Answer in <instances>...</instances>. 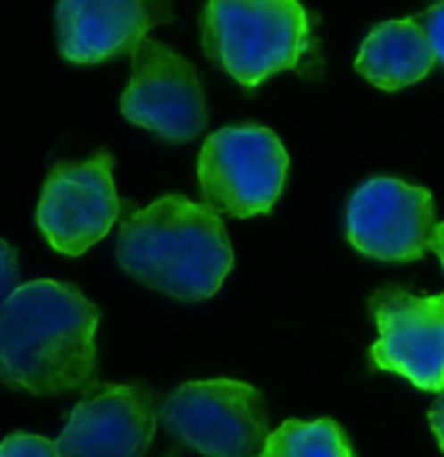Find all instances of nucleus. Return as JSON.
Here are the masks:
<instances>
[{"instance_id":"f257e3e1","label":"nucleus","mask_w":444,"mask_h":457,"mask_svg":"<svg viewBox=\"0 0 444 457\" xmlns=\"http://www.w3.org/2000/svg\"><path fill=\"white\" fill-rule=\"evenodd\" d=\"M99 307L63 281H29L0 307V382L29 395L96 385Z\"/></svg>"},{"instance_id":"0eeeda50","label":"nucleus","mask_w":444,"mask_h":457,"mask_svg":"<svg viewBox=\"0 0 444 457\" xmlns=\"http://www.w3.org/2000/svg\"><path fill=\"white\" fill-rule=\"evenodd\" d=\"M130 57V84L120 96L122 117L169 143L200 136L208 102L193 62L156 39H143Z\"/></svg>"},{"instance_id":"423d86ee","label":"nucleus","mask_w":444,"mask_h":457,"mask_svg":"<svg viewBox=\"0 0 444 457\" xmlns=\"http://www.w3.org/2000/svg\"><path fill=\"white\" fill-rule=\"evenodd\" d=\"M120 211L112 154L96 151L84 162H60L50 170L37 203V227L55 253L79 257L110 234Z\"/></svg>"},{"instance_id":"f03ea898","label":"nucleus","mask_w":444,"mask_h":457,"mask_svg":"<svg viewBox=\"0 0 444 457\" xmlns=\"http://www.w3.org/2000/svg\"><path fill=\"white\" fill-rule=\"evenodd\" d=\"M117 262L154 291L180 302H203L222 288L234 253L222 216L185 195H164L125 216Z\"/></svg>"},{"instance_id":"20e7f679","label":"nucleus","mask_w":444,"mask_h":457,"mask_svg":"<svg viewBox=\"0 0 444 457\" xmlns=\"http://www.w3.org/2000/svg\"><path fill=\"white\" fill-rule=\"evenodd\" d=\"M289 154L263 125H229L211 133L197 156L203 205L216 216L250 219L271 213L283 193Z\"/></svg>"},{"instance_id":"7ed1b4c3","label":"nucleus","mask_w":444,"mask_h":457,"mask_svg":"<svg viewBox=\"0 0 444 457\" xmlns=\"http://www.w3.org/2000/svg\"><path fill=\"white\" fill-rule=\"evenodd\" d=\"M200 39L205 55L247 88L302 68L314 45L312 16L291 0H214L200 13Z\"/></svg>"},{"instance_id":"1a4fd4ad","label":"nucleus","mask_w":444,"mask_h":457,"mask_svg":"<svg viewBox=\"0 0 444 457\" xmlns=\"http://www.w3.org/2000/svg\"><path fill=\"white\" fill-rule=\"evenodd\" d=\"M437 208L426 187L392 177L364 182L346 208V237L361 255L414 262L431 250Z\"/></svg>"},{"instance_id":"4468645a","label":"nucleus","mask_w":444,"mask_h":457,"mask_svg":"<svg viewBox=\"0 0 444 457\" xmlns=\"http://www.w3.org/2000/svg\"><path fill=\"white\" fill-rule=\"evenodd\" d=\"M0 457H60V450L47 436L16 431L0 442Z\"/></svg>"},{"instance_id":"f3484780","label":"nucleus","mask_w":444,"mask_h":457,"mask_svg":"<svg viewBox=\"0 0 444 457\" xmlns=\"http://www.w3.org/2000/svg\"><path fill=\"white\" fill-rule=\"evenodd\" d=\"M429 427H431L434 436H437L440 450L444 453V393L434 400V405L429 408Z\"/></svg>"},{"instance_id":"f8f14e48","label":"nucleus","mask_w":444,"mask_h":457,"mask_svg":"<svg viewBox=\"0 0 444 457\" xmlns=\"http://www.w3.org/2000/svg\"><path fill=\"white\" fill-rule=\"evenodd\" d=\"M437 55L416 19H392L369 31L356 55V73L382 91L418 84L431 73Z\"/></svg>"},{"instance_id":"2eb2a0df","label":"nucleus","mask_w":444,"mask_h":457,"mask_svg":"<svg viewBox=\"0 0 444 457\" xmlns=\"http://www.w3.org/2000/svg\"><path fill=\"white\" fill-rule=\"evenodd\" d=\"M19 253L13 245L0 239V307L13 296L19 288Z\"/></svg>"},{"instance_id":"a211bd4d","label":"nucleus","mask_w":444,"mask_h":457,"mask_svg":"<svg viewBox=\"0 0 444 457\" xmlns=\"http://www.w3.org/2000/svg\"><path fill=\"white\" fill-rule=\"evenodd\" d=\"M431 250L437 253V257H440V262H442V268H444V221L442 224H437V228H434V237H431Z\"/></svg>"},{"instance_id":"6e6552de","label":"nucleus","mask_w":444,"mask_h":457,"mask_svg":"<svg viewBox=\"0 0 444 457\" xmlns=\"http://www.w3.org/2000/svg\"><path fill=\"white\" fill-rule=\"evenodd\" d=\"M369 310L380 338L369 359L380 371L406 377L426 393H444V294L414 296L400 286L372 294Z\"/></svg>"},{"instance_id":"ddd939ff","label":"nucleus","mask_w":444,"mask_h":457,"mask_svg":"<svg viewBox=\"0 0 444 457\" xmlns=\"http://www.w3.org/2000/svg\"><path fill=\"white\" fill-rule=\"evenodd\" d=\"M257 457H356L348 434L333 419H289L271 431Z\"/></svg>"},{"instance_id":"dca6fc26","label":"nucleus","mask_w":444,"mask_h":457,"mask_svg":"<svg viewBox=\"0 0 444 457\" xmlns=\"http://www.w3.org/2000/svg\"><path fill=\"white\" fill-rule=\"evenodd\" d=\"M418 24L426 31V37H429V42H431V50H434L437 60H442L444 62V3H437V5H431V8H426L423 16L418 19Z\"/></svg>"},{"instance_id":"39448f33","label":"nucleus","mask_w":444,"mask_h":457,"mask_svg":"<svg viewBox=\"0 0 444 457\" xmlns=\"http://www.w3.org/2000/svg\"><path fill=\"white\" fill-rule=\"evenodd\" d=\"M159 421L203 457H257L271 436L260 390L226 377L185 382L159 405Z\"/></svg>"},{"instance_id":"9d476101","label":"nucleus","mask_w":444,"mask_h":457,"mask_svg":"<svg viewBox=\"0 0 444 457\" xmlns=\"http://www.w3.org/2000/svg\"><path fill=\"white\" fill-rule=\"evenodd\" d=\"M159 424L156 395L140 382H96L71 411L60 457H146Z\"/></svg>"},{"instance_id":"9b49d317","label":"nucleus","mask_w":444,"mask_h":457,"mask_svg":"<svg viewBox=\"0 0 444 457\" xmlns=\"http://www.w3.org/2000/svg\"><path fill=\"white\" fill-rule=\"evenodd\" d=\"M167 3L140 0H68L55 5L57 47L73 65H94L117 55H133L148 29L167 24Z\"/></svg>"}]
</instances>
